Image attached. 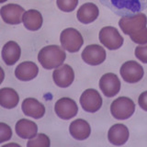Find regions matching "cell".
<instances>
[{
    "label": "cell",
    "mask_w": 147,
    "mask_h": 147,
    "mask_svg": "<svg viewBox=\"0 0 147 147\" xmlns=\"http://www.w3.org/2000/svg\"><path fill=\"white\" fill-rule=\"evenodd\" d=\"M43 18L42 15L36 9H30L24 13L22 17V23L27 30L30 31H36L42 26Z\"/></svg>",
    "instance_id": "cell-21"
},
{
    "label": "cell",
    "mask_w": 147,
    "mask_h": 147,
    "mask_svg": "<svg viewBox=\"0 0 147 147\" xmlns=\"http://www.w3.org/2000/svg\"><path fill=\"white\" fill-rule=\"evenodd\" d=\"M147 18L144 13H138L131 16H124L119 21V26L124 34L131 35L134 32L146 28Z\"/></svg>",
    "instance_id": "cell-5"
},
{
    "label": "cell",
    "mask_w": 147,
    "mask_h": 147,
    "mask_svg": "<svg viewBox=\"0 0 147 147\" xmlns=\"http://www.w3.org/2000/svg\"><path fill=\"white\" fill-rule=\"evenodd\" d=\"M79 101L82 109L89 113H94L99 110L103 103L98 91L93 88L86 89L83 92Z\"/></svg>",
    "instance_id": "cell-7"
},
{
    "label": "cell",
    "mask_w": 147,
    "mask_h": 147,
    "mask_svg": "<svg viewBox=\"0 0 147 147\" xmlns=\"http://www.w3.org/2000/svg\"><path fill=\"white\" fill-rule=\"evenodd\" d=\"M65 59V52L58 45L45 46L38 54V61L41 66L47 70L61 66Z\"/></svg>",
    "instance_id": "cell-2"
},
{
    "label": "cell",
    "mask_w": 147,
    "mask_h": 147,
    "mask_svg": "<svg viewBox=\"0 0 147 147\" xmlns=\"http://www.w3.org/2000/svg\"><path fill=\"white\" fill-rule=\"evenodd\" d=\"M121 81L113 73H107L101 76L99 80V88L107 98H113L121 90Z\"/></svg>",
    "instance_id": "cell-9"
},
{
    "label": "cell",
    "mask_w": 147,
    "mask_h": 147,
    "mask_svg": "<svg viewBox=\"0 0 147 147\" xmlns=\"http://www.w3.org/2000/svg\"><path fill=\"white\" fill-rule=\"evenodd\" d=\"M57 7L63 12H72L78 5V0H56Z\"/></svg>",
    "instance_id": "cell-24"
},
{
    "label": "cell",
    "mask_w": 147,
    "mask_h": 147,
    "mask_svg": "<svg viewBox=\"0 0 147 147\" xmlns=\"http://www.w3.org/2000/svg\"><path fill=\"white\" fill-rule=\"evenodd\" d=\"M131 40L137 44L144 45L147 43V28H144L130 35Z\"/></svg>",
    "instance_id": "cell-25"
},
{
    "label": "cell",
    "mask_w": 147,
    "mask_h": 147,
    "mask_svg": "<svg viewBox=\"0 0 147 147\" xmlns=\"http://www.w3.org/2000/svg\"><path fill=\"white\" fill-rule=\"evenodd\" d=\"M53 78L57 86L66 88L70 86L75 80V72L69 64H62L53 71Z\"/></svg>",
    "instance_id": "cell-13"
},
{
    "label": "cell",
    "mask_w": 147,
    "mask_h": 147,
    "mask_svg": "<svg viewBox=\"0 0 147 147\" xmlns=\"http://www.w3.org/2000/svg\"><path fill=\"white\" fill-rule=\"evenodd\" d=\"M60 41L62 47L69 53H77L84 44L83 36L74 28H67L61 32Z\"/></svg>",
    "instance_id": "cell-4"
},
{
    "label": "cell",
    "mask_w": 147,
    "mask_h": 147,
    "mask_svg": "<svg viewBox=\"0 0 147 147\" xmlns=\"http://www.w3.org/2000/svg\"><path fill=\"white\" fill-rule=\"evenodd\" d=\"M21 109L26 116L33 119H40L45 114V107L42 103L33 98H28L23 100Z\"/></svg>",
    "instance_id": "cell-14"
},
{
    "label": "cell",
    "mask_w": 147,
    "mask_h": 147,
    "mask_svg": "<svg viewBox=\"0 0 147 147\" xmlns=\"http://www.w3.org/2000/svg\"><path fill=\"white\" fill-rule=\"evenodd\" d=\"M99 15L98 7L94 3H86L77 10V20L83 24H89L94 22Z\"/></svg>",
    "instance_id": "cell-18"
},
{
    "label": "cell",
    "mask_w": 147,
    "mask_h": 147,
    "mask_svg": "<svg viewBox=\"0 0 147 147\" xmlns=\"http://www.w3.org/2000/svg\"><path fill=\"white\" fill-rule=\"evenodd\" d=\"M118 16H131L147 8V0H99Z\"/></svg>",
    "instance_id": "cell-1"
},
{
    "label": "cell",
    "mask_w": 147,
    "mask_h": 147,
    "mask_svg": "<svg viewBox=\"0 0 147 147\" xmlns=\"http://www.w3.org/2000/svg\"><path fill=\"white\" fill-rule=\"evenodd\" d=\"M71 136L77 141H84L90 136L91 128L89 123L83 119H77L71 122L69 126Z\"/></svg>",
    "instance_id": "cell-16"
},
{
    "label": "cell",
    "mask_w": 147,
    "mask_h": 147,
    "mask_svg": "<svg viewBox=\"0 0 147 147\" xmlns=\"http://www.w3.org/2000/svg\"><path fill=\"white\" fill-rule=\"evenodd\" d=\"M54 110L57 116L62 119H70L76 116L78 107L76 101L70 98H62L56 101Z\"/></svg>",
    "instance_id": "cell-10"
},
{
    "label": "cell",
    "mask_w": 147,
    "mask_h": 147,
    "mask_svg": "<svg viewBox=\"0 0 147 147\" xmlns=\"http://www.w3.org/2000/svg\"><path fill=\"white\" fill-rule=\"evenodd\" d=\"M5 1H7V0H0V2H1V3H4Z\"/></svg>",
    "instance_id": "cell-29"
},
{
    "label": "cell",
    "mask_w": 147,
    "mask_h": 147,
    "mask_svg": "<svg viewBox=\"0 0 147 147\" xmlns=\"http://www.w3.org/2000/svg\"><path fill=\"white\" fill-rule=\"evenodd\" d=\"M119 73L122 79L130 84H134L141 81L144 75V68L139 63L135 61H128L124 63L121 67Z\"/></svg>",
    "instance_id": "cell-8"
},
{
    "label": "cell",
    "mask_w": 147,
    "mask_h": 147,
    "mask_svg": "<svg viewBox=\"0 0 147 147\" xmlns=\"http://www.w3.org/2000/svg\"><path fill=\"white\" fill-rule=\"evenodd\" d=\"M39 67L33 62L26 61L20 63L15 69V76L20 81H30L38 76Z\"/></svg>",
    "instance_id": "cell-17"
},
{
    "label": "cell",
    "mask_w": 147,
    "mask_h": 147,
    "mask_svg": "<svg viewBox=\"0 0 147 147\" xmlns=\"http://www.w3.org/2000/svg\"><path fill=\"white\" fill-rule=\"evenodd\" d=\"M16 133L22 139H32L37 135L38 126L37 124L27 119H21L16 123Z\"/></svg>",
    "instance_id": "cell-20"
},
{
    "label": "cell",
    "mask_w": 147,
    "mask_h": 147,
    "mask_svg": "<svg viewBox=\"0 0 147 147\" xmlns=\"http://www.w3.org/2000/svg\"><path fill=\"white\" fill-rule=\"evenodd\" d=\"M18 101L20 96L15 89L9 87H4L0 89V105L3 108L12 109L17 107Z\"/></svg>",
    "instance_id": "cell-22"
},
{
    "label": "cell",
    "mask_w": 147,
    "mask_h": 147,
    "mask_svg": "<svg viewBox=\"0 0 147 147\" xmlns=\"http://www.w3.org/2000/svg\"><path fill=\"white\" fill-rule=\"evenodd\" d=\"M138 104H139L141 109L147 111V91L142 92V93L139 96V98H138Z\"/></svg>",
    "instance_id": "cell-28"
},
{
    "label": "cell",
    "mask_w": 147,
    "mask_h": 147,
    "mask_svg": "<svg viewBox=\"0 0 147 147\" xmlns=\"http://www.w3.org/2000/svg\"><path fill=\"white\" fill-rule=\"evenodd\" d=\"M135 111V103L127 96H119L110 105V112L114 119H127Z\"/></svg>",
    "instance_id": "cell-3"
},
{
    "label": "cell",
    "mask_w": 147,
    "mask_h": 147,
    "mask_svg": "<svg viewBox=\"0 0 147 147\" xmlns=\"http://www.w3.org/2000/svg\"><path fill=\"white\" fill-rule=\"evenodd\" d=\"M99 40L109 50H118L123 44V38L114 27H104L99 31Z\"/></svg>",
    "instance_id": "cell-6"
},
{
    "label": "cell",
    "mask_w": 147,
    "mask_h": 147,
    "mask_svg": "<svg viewBox=\"0 0 147 147\" xmlns=\"http://www.w3.org/2000/svg\"><path fill=\"white\" fill-rule=\"evenodd\" d=\"M130 133H129V129L121 123L114 124L110 127L108 132V140L110 144L114 145H123L126 144Z\"/></svg>",
    "instance_id": "cell-15"
},
{
    "label": "cell",
    "mask_w": 147,
    "mask_h": 147,
    "mask_svg": "<svg viewBox=\"0 0 147 147\" xmlns=\"http://www.w3.org/2000/svg\"><path fill=\"white\" fill-rule=\"evenodd\" d=\"M25 12V9L17 4H7L2 7L0 10L1 18L4 22L10 25L20 24L22 22V17Z\"/></svg>",
    "instance_id": "cell-12"
},
{
    "label": "cell",
    "mask_w": 147,
    "mask_h": 147,
    "mask_svg": "<svg viewBox=\"0 0 147 147\" xmlns=\"http://www.w3.org/2000/svg\"><path fill=\"white\" fill-rule=\"evenodd\" d=\"M135 56L142 63H147V43L144 45H139L135 48Z\"/></svg>",
    "instance_id": "cell-27"
},
{
    "label": "cell",
    "mask_w": 147,
    "mask_h": 147,
    "mask_svg": "<svg viewBox=\"0 0 147 147\" xmlns=\"http://www.w3.org/2000/svg\"><path fill=\"white\" fill-rule=\"evenodd\" d=\"M51 145L50 138L43 133H39L28 142V147H49Z\"/></svg>",
    "instance_id": "cell-23"
},
{
    "label": "cell",
    "mask_w": 147,
    "mask_h": 147,
    "mask_svg": "<svg viewBox=\"0 0 147 147\" xmlns=\"http://www.w3.org/2000/svg\"><path fill=\"white\" fill-rule=\"evenodd\" d=\"M12 137V130L7 124L1 122L0 123V142H7L10 140Z\"/></svg>",
    "instance_id": "cell-26"
},
{
    "label": "cell",
    "mask_w": 147,
    "mask_h": 147,
    "mask_svg": "<svg viewBox=\"0 0 147 147\" xmlns=\"http://www.w3.org/2000/svg\"><path fill=\"white\" fill-rule=\"evenodd\" d=\"M21 49L16 41H7L3 46L2 49V59L7 65H13L20 58Z\"/></svg>",
    "instance_id": "cell-19"
},
{
    "label": "cell",
    "mask_w": 147,
    "mask_h": 147,
    "mask_svg": "<svg viewBox=\"0 0 147 147\" xmlns=\"http://www.w3.org/2000/svg\"><path fill=\"white\" fill-rule=\"evenodd\" d=\"M106 51L102 46L91 44L86 46L82 52V59L89 65H99L106 60Z\"/></svg>",
    "instance_id": "cell-11"
}]
</instances>
